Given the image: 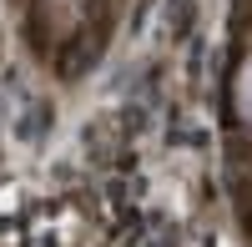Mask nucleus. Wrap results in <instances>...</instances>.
<instances>
[{
  "mask_svg": "<svg viewBox=\"0 0 252 247\" xmlns=\"http://www.w3.org/2000/svg\"><path fill=\"white\" fill-rule=\"evenodd\" d=\"M232 116L242 126H252V56L237 66V81H232Z\"/></svg>",
  "mask_w": 252,
  "mask_h": 247,
  "instance_id": "nucleus-1",
  "label": "nucleus"
}]
</instances>
